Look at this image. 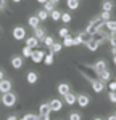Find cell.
Wrapping results in <instances>:
<instances>
[{
    "label": "cell",
    "instance_id": "cell-1",
    "mask_svg": "<svg viewBox=\"0 0 116 120\" xmlns=\"http://www.w3.org/2000/svg\"><path fill=\"white\" fill-rule=\"evenodd\" d=\"M103 24H105V21H102L100 16H97L94 21L89 22V26L86 27V32L92 35V34H95V32H98V30H102V29H103Z\"/></svg>",
    "mask_w": 116,
    "mask_h": 120
},
{
    "label": "cell",
    "instance_id": "cell-2",
    "mask_svg": "<svg viewBox=\"0 0 116 120\" xmlns=\"http://www.w3.org/2000/svg\"><path fill=\"white\" fill-rule=\"evenodd\" d=\"M2 104L5 107H13L16 104V94L13 91H8V93H3L2 94Z\"/></svg>",
    "mask_w": 116,
    "mask_h": 120
},
{
    "label": "cell",
    "instance_id": "cell-3",
    "mask_svg": "<svg viewBox=\"0 0 116 120\" xmlns=\"http://www.w3.org/2000/svg\"><path fill=\"white\" fill-rule=\"evenodd\" d=\"M79 69L82 71V75L86 77L89 82H92V80H95L97 79V72L94 71V67H90V66H86V64H82V66H79Z\"/></svg>",
    "mask_w": 116,
    "mask_h": 120
},
{
    "label": "cell",
    "instance_id": "cell-4",
    "mask_svg": "<svg viewBox=\"0 0 116 120\" xmlns=\"http://www.w3.org/2000/svg\"><path fill=\"white\" fill-rule=\"evenodd\" d=\"M11 34H13L15 40H24L26 38V29L23 27V26H16V27H13Z\"/></svg>",
    "mask_w": 116,
    "mask_h": 120
},
{
    "label": "cell",
    "instance_id": "cell-5",
    "mask_svg": "<svg viewBox=\"0 0 116 120\" xmlns=\"http://www.w3.org/2000/svg\"><path fill=\"white\" fill-rule=\"evenodd\" d=\"M44 58H45V53L42 51V50H32V55H31V59H32V63H36V64H39V63H42L44 61Z\"/></svg>",
    "mask_w": 116,
    "mask_h": 120
},
{
    "label": "cell",
    "instance_id": "cell-6",
    "mask_svg": "<svg viewBox=\"0 0 116 120\" xmlns=\"http://www.w3.org/2000/svg\"><path fill=\"white\" fill-rule=\"evenodd\" d=\"M92 40L100 45V43H103V42H108V34H103V30H98L95 34H92Z\"/></svg>",
    "mask_w": 116,
    "mask_h": 120
},
{
    "label": "cell",
    "instance_id": "cell-7",
    "mask_svg": "<svg viewBox=\"0 0 116 120\" xmlns=\"http://www.w3.org/2000/svg\"><path fill=\"white\" fill-rule=\"evenodd\" d=\"M76 102L81 106V107H87L89 104H90V98L87 96V94H76Z\"/></svg>",
    "mask_w": 116,
    "mask_h": 120
},
{
    "label": "cell",
    "instance_id": "cell-8",
    "mask_svg": "<svg viewBox=\"0 0 116 120\" xmlns=\"http://www.w3.org/2000/svg\"><path fill=\"white\" fill-rule=\"evenodd\" d=\"M48 106H50V111H52V112H60V111H61V107H63V101L53 98L52 101H48Z\"/></svg>",
    "mask_w": 116,
    "mask_h": 120
},
{
    "label": "cell",
    "instance_id": "cell-9",
    "mask_svg": "<svg viewBox=\"0 0 116 120\" xmlns=\"http://www.w3.org/2000/svg\"><path fill=\"white\" fill-rule=\"evenodd\" d=\"M11 80H8V79H3V80H0V93L3 94V93H8L11 91Z\"/></svg>",
    "mask_w": 116,
    "mask_h": 120
},
{
    "label": "cell",
    "instance_id": "cell-10",
    "mask_svg": "<svg viewBox=\"0 0 116 120\" xmlns=\"http://www.w3.org/2000/svg\"><path fill=\"white\" fill-rule=\"evenodd\" d=\"M92 67H94V71H95L97 74H100V72L106 71V61H105V59H97L95 64L92 66Z\"/></svg>",
    "mask_w": 116,
    "mask_h": 120
},
{
    "label": "cell",
    "instance_id": "cell-11",
    "mask_svg": "<svg viewBox=\"0 0 116 120\" xmlns=\"http://www.w3.org/2000/svg\"><path fill=\"white\" fill-rule=\"evenodd\" d=\"M90 85H92V90H94L95 93H102L103 90H105V83L102 82V80H98V79L92 80V82H90Z\"/></svg>",
    "mask_w": 116,
    "mask_h": 120
},
{
    "label": "cell",
    "instance_id": "cell-12",
    "mask_svg": "<svg viewBox=\"0 0 116 120\" xmlns=\"http://www.w3.org/2000/svg\"><path fill=\"white\" fill-rule=\"evenodd\" d=\"M24 40H26V46L32 48V50H36V48L39 46V40L34 37V35H32V37H26Z\"/></svg>",
    "mask_w": 116,
    "mask_h": 120
},
{
    "label": "cell",
    "instance_id": "cell-13",
    "mask_svg": "<svg viewBox=\"0 0 116 120\" xmlns=\"http://www.w3.org/2000/svg\"><path fill=\"white\" fill-rule=\"evenodd\" d=\"M26 80H28V83H31V85H34V83L39 80V75L37 72H34V71H29L28 74H26Z\"/></svg>",
    "mask_w": 116,
    "mask_h": 120
},
{
    "label": "cell",
    "instance_id": "cell-14",
    "mask_svg": "<svg viewBox=\"0 0 116 120\" xmlns=\"http://www.w3.org/2000/svg\"><path fill=\"white\" fill-rule=\"evenodd\" d=\"M11 66L15 69H21L23 67V56H13L11 58Z\"/></svg>",
    "mask_w": 116,
    "mask_h": 120
},
{
    "label": "cell",
    "instance_id": "cell-15",
    "mask_svg": "<svg viewBox=\"0 0 116 120\" xmlns=\"http://www.w3.org/2000/svg\"><path fill=\"white\" fill-rule=\"evenodd\" d=\"M57 90H58V94L60 96H66L68 93H69V85L68 83H60Z\"/></svg>",
    "mask_w": 116,
    "mask_h": 120
},
{
    "label": "cell",
    "instance_id": "cell-16",
    "mask_svg": "<svg viewBox=\"0 0 116 120\" xmlns=\"http://www.w3.org/2000/svg\"><path fill=\"white\" fill-rule=\"evenodd\" d=\"M34 37L37 38L39 42H42V40L45 38V30L40 27V26H39V27H36V29H34Z\"/></svg>",
    "mask_w": 116,
    "mask_h": 120
},
{
    "label": "cell",
    "instance_id": "cell-17",
    "mask_svg": "<svg viewBox=\"0 0 116 120\" xmlns=\"http://www.w3.org/2000/svg\"><path fill=\"white\" fill-rule=\"evenodd\" d=\"M102 8H103V11L111 13V11H113V8H115V2H113V0H105V2L102 3Z\"/></svg>",
    "mask_w": 116,
    "mask_h": 120
},
{
    "label": "cell",
    "instance_id": "cell-18",
    "mask_svg": "<svg viewBox=\"0 0 116 120\" xmlns=\"http://www.w3.org/2000/svg\"><path fill=\"white\" fill-rule=\"evenodd\" d=\"M63 98H65V102H66L68 106H73V104H76V94H74V93H68L66 96H63Z\"/></svg>",
    "mask_w": 116,
    "mask_h": 120
},
{
    "label": "cell",
    "instance_id": "cell-19",
    "mask_svg": "<svg viewBox=\"0 0 116 120\" xmlns=\"http://www.w3.org/2000/svg\"><path fill=\"white\" fill-rule=\"evenodd\" d=\"M97 79L98 80H102L103 83H106L110 79H111V74L108 72V71H103V72H100V74H97Z\"/></svg>",
    "mask_w": 116,
    "mask_h": 120
},
{
    "label": "cell",
    "instance_id": "cell-20",
    "mask_svg": "<svg viewBox=\"0 0 116 120\" xmlns=\"http://www.w3.org/2000/svg\"><path fill=\"white\" fill-rule=\"evenodd\" d=\"M103 27H105L108 32H115V30H116V21H113V19L106 21L105 24H103Z\"/></svg>",
    "mask_w": 116,
    "mask_h": 120
},
{
    "label": "cell",
    "instance_id": "cell-21",
    "mask_svg": "<svg viewBox=\"0 0 116 120\" xmlns=\"http://www.w3.org/2000/svg\"><path fill=\"white\" fill-rule=\"evenodd\" d=\"M28 24L32 29H36V27H39V26H40V19H39L37 16H31V18L28 19Z\"/></svg>",
    "mask_w": 116,
    "mask_h": 120
},
{
    "label": "cell",
    "instance_id": "cell-22",
    "mask_svg": "<svg viewBox=\"0 0 116 120\" xmlns=\"http://www.w3.org/2000/svg\"><path fill=\"white\" fill-rule=\"evenodd\" d=\"M48 18H52V21H60V18H61V11H60V10L50 11V13H48Z\"/></svg>",
    "mask_w": 116,
    "mask_h": 120
},
{
    "label": "cell",
    "instance_id": "cell-23",
    "mask_svg": "<svg viewBox=\"0 0 116 120\" xmlns=\"http://www.w3.org/2000/svg\"><path fill=\"white\" fill-rule=\"evenodd\" d=\"M61 48H63V45H61V43L53 42V45L50 46V53H52V55H53V53H60V51H61Z\"/></svg>",
    "mask_w": 116,
    "mask_h": 120
},
{
    "label": "cell",
    "instance_id": "cell-24",
    "mask_svg": "<svg viewBox=\"0 0 116 120\" xmlns=\"http://www.w3.org/2000/svg\"><path fill=\"white\" fill-rule=\"evenodd\" d=\"M50 106H48V102H44V104H40L39 106V114H50Z\"/></svg>",
    "mask_w": 116,
    "mask_h": 120
},
{
    "label": "cell",
    "instance_id": "cell-25",
    "mask_svg": "<svg viewBox=\"0 0 116 120\" xmlns=\"http://www.w3.org/2000/svg\"><path fill=\"white\" fill-rule=\"evenodd\" d=\"M66 7L69 10H77L79 8V0H66Z\"/></svg>",
    "mask_w": 116,
    "mask_h": 120
},
{
    "label": "cell",
    "instance_id": "cell-26",
    "mask_svg": "<svg viewBox=\"0 0 116 120\" xmlns=\"http://www.w3.org/2000/svg\"><path fill=\"white\" fill-rule=\"evenodd\" d=\"M86 46H87V50H89V51H97V48H98V43H97V42H94V40L90 38V40H89V42L86 43Z\"/></svg>",
    "mask_w": 116,
    "mask_h": 120
},
{
    "label": "cell",
    "instance_id": "cell-27",
    "mask_svg": "<svg viewBox=\"0 0 116 120\" xmlns=\"http://www.w3.org/2000/svg\"><path fill=\"white\" fill-rule=\"evenodd\" d=\"M79 38H81V43H87V42L92 38V35H90V34H87L86 30H84V32H81V34H79Z\"/></svg>",
    "mask_w": 116,
    "mask_h": 120
},
{
    "label": "cell",
    "instance_id": "cell-28",
    "mask_svg": "<svg viewBox=\"0 0 116 120\" xmlns=\"http://www.w3.org/2000/svg\"><path fill=\"white\" fill-rule=\"evenodd\" d=\"M63 46H66V48H69V46H74V42H73V37L71 35H68V37L63 38V43H61Z\"/></svg>",
    "mask_w": 116,
    "mask_h": 120
},
{
    "label": "cell",
    "instance_id": "cell-29",
    "mask_svg": "<svg viewBox=\"0 0 116 120\" xmlns=\"http://www.w3.org/2000/svg\"><path fill=\"white\" fill-rule=\"evenodd\" d=\"M44 10H45L47 13L53 11V10H55V3H52L50 0H48V2H45V3H44Z\"/></svg>",
    "mask_w": 116,
    "mask_h": 120
},
{
    "label": "cell",
    "instance_id": "cell-30",
    "mask_svg": "<svg viewBox=\"0 0 116 120\" xmlns=\"http://www.w3.org/2000/svg\"><path fill=\"white\" fill-rule=\"evenodd\" d=\"M36 16H37V18L40 19V21H45V19L48 18V13L45 11V10H39V13L36 15Z\"/></svg>",
    "mask_w": 116,
    "mask_h": 120
},
{
    "label": "cell",
    "instance_id": "cell-31",
    "mask_svg": "<svg viewBox=\"0 0 116 120\" xmlns=\"http://www.w3.org/2000/svg\"><path fill=\"white\" fill-rule=\"evenodd\" d=\"M53 61H55V59H53V55H52V53L45 55V58H44V63H45L47 66H52V64H53Z\"/></svg>",
    "mask_w": 116,
    "mask_h": 120
},
{
    "label": "cell",
    "instance_id": "cell-32",
    "mask_svg": "<svg viewBox=\"0 0 116 120\" xmlns=\"http://www.w3.org/2000/svg\"><path fill=\"white\" fill-rule=\"evenodd\" d=\"M42 42H44V45H45V46H48V48H50V46L53 45V37H50V35H45V38H44Z\"/></svg>",
    "mask_w": 116,
    "mask_h": 120
},
{
    "label": "cell",
    "instance_id": "cell-33",
    "mask_svg": "<svg viewBox=\"0 0 116 120\" xmlns=\"http://www.w3.org/2000/svg\"><path fill=\"white\" fill-rule=\"evenodd\" d=\"M31 55H32V48L24 46V48H23V58H31Z\"/></svg>",
    "mask_w": 116,
    "mask_h": 120
},
{
    "label": "cell",
    "instance_id": "cell-34",
    "mask_svg": "<svg viewBox=\"0 0 116 120\" xmlns=\"http://www.w3.org/2000/svg\"><path fill=\"white\" fill-rule=\"evenodd\" d=\"M100 19H102V21H110V19H111V13H108V11H102V15H100Z\"/></svg>",
    "mask_w": 116,
    "mask_h": 120
},
{
    "label": "cell",
    "instance_id": "cell-35",
    "mask_svg": "<svg viewBox=\"0 0 116 120\" xmlns=\"http://www.w3.org/2000/svg\"><path fill=\"white\" fill-rule=\"evenodd\" d=\"M58 35H60L61 38H65V37H68V35H69V30H68L66 27H61L60 30H58Z\"/></svg>",
    "mask_w": 116,
    "mask_h": 120
},
{
    "label": "cell",
    "instance_id": "cell-36",
    "mask_svg": "<svg viewBox=\"0 0 116 120\" xmlns=\"http://www.w3.org/2000/svg\"><path fill=\"white\" fill-rule=\"evenodd\" d=\"M61 21H63V22H71V15H69V13H61Z\"/></svg>",
    "mask_w": 116,
    "mask_h": 120
},
{
    "label": "cell",
    "instance_id": "cell-37",
    "mask_svg": "<svg viewBox=\"0 0 116 120\" xmlns=\"http://www.w3.org/2000/svg\"><path fill=\"white\" fill-rule=\"evenodd\" d=\"M82 119V117H81V114H79V112H71V114H69V120H81Z\"/></svg>",
    "mask_w": 116,
    "mask_h": 120
},
{
    "label": "cell",
    "instance_id": "cell-38",
    "mask_svg": "<svg viewBox=\"0 0 116 120\" xmlns=\"http://www.w3.org/2000/svg\"><path fill=\"white\" fill-rule=\"evenodd\" d=\"M36 120H50V114H37Z\"/></svg>",
    "mask_w": 116,
    "mask_h": 120
},
{
    "label": "cell",
    "instance_id": "cell-39",
    "mask_svg": "<svg viewBox=\"0 0 116 120\" xmlns=\"http://www.w3.org/2000/svg\"><path fill=\"white\" fill-rule=\"evenodd\" d=\"M36 117H37L36 114H31V112H28V114L23 117V120H36Z\"/></svg>",
    "mask_w": 116,
    "mask_h": 120
},
{
    "label": "cell",
    "instance_id": "cell-40",
    "mask_svg": "<svg viewBox=\"0 0 116 120\" xmlns=\"http://www.w3.org/2000/svg\"><path fill=\"white\" fill-rule=\"evenodd\" d=\"M108 99L116 104V91H110V93H108Z\"/></svg>",
    "mask_w": 116,
    "mask_h": 120
},
{
    "label": "cell",
    "instance_id": "cell-41",
    "mask_svg": "<svg viewBox=\"0 0 116 120\" xmlns=\"http://www.w3.org/2000/svg\"><path fill=\"white\" fill-rule=\"evenodd\" d=\"M108 88H110V91H116V82H111L108 85Z\"/></svg>",
    "mask_w": 116,
    "mask_h": 120
},
{
    "label": "cell",
    "instance_id": "cell-42",
    "mask_svg": "<svg viewBox=\"0 0 116 120\" xmlns=\"http://www.w3.org/2000/svg\"><path fill=\"white\" fill-rule=\"evenodd\" d=\"M73 42H74V46H76V45H81V38H79V35L73 37Z\"/></svg>",
    "mask_w": 116,
    "mask_h": 120
},
{
    "label": "cell",
    "instance_id": "cell-43",
    "mask_svg": "<svg viewBox=\"0 0 116 120\" xmlns=\"http://www.w3.org/2000/svg\"><path fill=\"white\" fill-rule=\"evenodd\" d=\"M7 7V0H0V13H2V10Z\"/></svg>",
    "mask_w": 116,
    "mask_h": 120
},
{
    "label": "cell",
    "instance_id": "cell-44",
    "mask_svg": "<svg viewBox=\"0 0 116 120\" xmlns=\"http://www.w3.org/2000/svg\"><path fill=\"white\" fill-rule=\"evenodd\" d=\"M5 79V72H3V69H0V80H3Z\"/></svg>",
    "mask_w": 116,
    "mask_h": 120
},
{
    "label": "cell",
    "instance_id": "cell-45",
    "mask_svg": "<svg viewBox=\"0 0 116 120\" xmlns=\"http://www.w3.org/2000/svg\"><path fill=\"white\" fill-rule=\"evenodd\" d=\"M106 120H116V114H115V115H110V117H108Z\"/></svg>",
    "mask_w": 116,
    "mask_h": 120
},
{
    "label": "cell",
    "instance_id": "cell-46",
    "mask_svg": "<svg viewBox=\"0 0 116 120\" xmlns=\"http://www.w3.org/2000/svg\"><path fill=\"white\" fill-rule=\"evenodd\" d=\"M7 120H18V119H16L15 115H10V117H8V119H7Z\"/></svg>",
    "mask_w": 116,
    "mask_h": 120
},
{
    "label": "cell",
    "instance_id": "cell-47",
    "mask_svg": "<svg viewBox=\"0 0 116 120\" xmlns=\"http://www.w3.org/2000/svg\"><path fill=\"white\" fill-rule=\"evenodd\" d=\"M111 53H113V56L116 55V48H111Z\"/></svg>",
    "mask_w": 116,
    "mask_h": 120
},
{
    "label": "cell",
    "instance_id": "cell-48",
    "mask_svg": "<svg viewBox=\"0 0 116 120\" xmlns=\"http://www.w3.org/2000/svg\"><path fill=\"white\" fill-rule=\"evenodd\" d=\"M50 2H52V3H55V5H57L58 2H60V0H50Z\"/></svg>",
    "mask_w": 116,
    "mask_h": 120
},
{
    "label": "cell",
    "instance_id": "cell-49",
    "mask_svg": "<svg viewBox=\"0 0 116 120\" xmlns=\"http://www.w3.org/2000/svg\"><path fill=\"white\" fill-rule=\"evenodd\" d=\"M39 3H45V2H48V0H37Z\"/></svg>",
    "mask_w": 116,
    "mask_h": 120
},
{
    "label": "cell",
    "instance_id": "cell-50",
    "mask_svg": "<svg viewBox=\"0 0 116 120\" xmlns=\"http://www.w3.org/2000/svg\"><path fill=\"white\" fill-rule=\"evenodd\" d=\"M11 2H13V3H19L21 0H11Z\"/></svg>",
    "mask_w": 116,
    "mask_h": 120
},
{
    "label": "cell",
    "instance_id": "cell-51",
    "mask_svg": "<svg viewBox=\"0 0 116 120\" xmlns=\"http://www.w3.org/2000/svg\"><path fill=\"white\" fill-rule=\"evenodd\" d=\"M94 120H103V119H102V117H95Z\"/></svg>",
    "mask_w": 116,
    "mask_h": 120
},
{
    "label": "cell",
    "instance_id": "cell-52",
    "mask_svg": "<svg viewBox=\"0 0 116 120\" xmlns=\"http://www.w3.org/2000/svg\"><path fill=\"white\" fill-rule=\"evenodd\" d=\"M113 63H115V66H116V55H115V58H113Z\"/></svg>",
    "mask_w": 116,
    "mask_h": 120
},
{
    "label": "cell",
    "instance_id": "cell-53",
    "mask_svg": "<svg viewBox=\"0 0 116 120\" xmlns=\"http://www.w3.org/2000/svg\"><path fill=\"white\" fill-rule=\"evenodd\" d=\"M0 35H2V27H0Z\"/></svg>",
    "mask_w": 116,
    "mask_h": 120
},
{
    "label": "cell",
    "instance_id": "cell-54",
    "mask_svg": "<svg viewBox=\"0 0 116 120\" xmlns=\"http://www.w3.org/2000/svg\"><path fill=\"white\" fill-rule=\"evenodd\" d=\"M115 82H116V79H115Z\"/></svg>",
    "mask_w": 116,
    "mask_h": 120
},
{
    "label": "cell",
    "instance_id": "cell-55",
    "mask_svg": "<svg viewBox=\"0 0 116 120\" xmlns=\"http://www.w3.org/2000/svg\"><path fill=\"white\" fill-rule=\"evenodd\" d=\"M115 34H116V30H115Z\"/></svg>",
    "mask_w": 116,
    "mask_h": 120
},
{
    "label": "cell",
    "instance_id": "cell-56",
    "mask_svg": "<svg viewBox=\"0 0 116 120\" xmlns=\"http://www.w3.org/2000/svg\"><path fill=\"white\" fill-rule=\"evenodd\" d=\"M115 114H116V111H115Z\"/></svg>",
    "mask_w": 116,
    "mask_h": 120
},
{
    "label": "cell",
    "instance_id": "cell-57",
    "mask_svg": "<svg viewBox=\"0 0 116 120\" xmlns=\"http://www.w3.org/2000/svg\"><path fill=\"white\" fill-rule=\"evenodd\" d=\"M79 2H81V0H79Z\"/></svg>",
    "mask_w": 116,
    "mask_h": 120
},
{
    "label": "cell",
    "instance_id": "cell-58",
    "mask_svg": "<svg viewBox=\"0 0 116 120\" xmlns=\"http://www.w3.org/2000/svg\"><path fill=\"white\" fill-rule=\"evenodd\" d=\"M21 120H23V119H21Z\"/></svg>",
    "mask_w": 116,
    "mask_h": 120
}]
</instances>
